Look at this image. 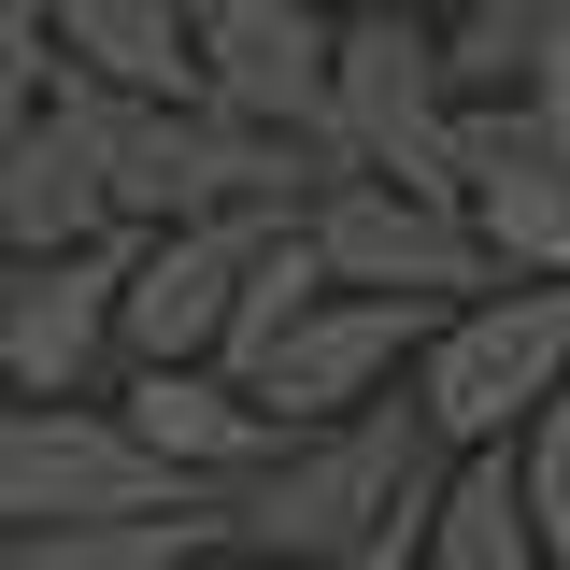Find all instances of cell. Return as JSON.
<instances>
[{
    "label": "cell",
    "mask_w": 570,
    "mask_h": 570,
    "mask_svg": "<svg viewBox=\"0 0 570 570\" xmlns=\"http://www.w3.org/2000/svg\"><path fill=\"white\" fill-rule=\"evenodd\" d=\"M129 243L142 228H100V243L0 272V385L14 400H100L129 371Z\"/></svg>",
    "instance_id": "5"
},
{
    "label": "cell",
    "mask_w": 570,
    "mask_h": 570,
    "mask_svg": "<svg viewBox=\"0 0 570 570\" xmlns=\"http://www.w3.org/2000/svg\"><path fill=\"white\" fill-rule=\"evenodd\" d=\"M257 228L272 214H171V228H142L129 243V356H214L228 343Z\"/></svg>",
    "instance_id": "11"
},
{
    "label": "cell",
    "mask_w": 570,
    "mask_h": 570,
    "mask_svg": "<svg viewBox=\"0 0 570 570\" xmlns=\"http://www.w3.org/2000/svg\"><path fill=\"white\" fill-rule=\"evenodd\" d=\"M0 400H14V385H0Z\"/></svg>",
    "instance_id": "18"
},
{
    "label": "cell",
    "mask_w": 570,
    "mask_h": 570,
    "mask_svg": "<svg viewBox=\"0 0 570 570\" xmlns=\"http://www.w3.org/2000/svg\"><path fill=\"white\" fill-rule=\"evenodd\" d=\"M328 129L356 171H414V186H471V86L442 14H343V86Z\"/></svg>",
    "instance_id": "3"
},
{
    "label": "cell",
    "mask_w": 570,
    "mask_h": 570,
    "mask_svg": "<svg viewBox=\"0 0 570 570\" xmlns=\"http://www.w3.org/2000/svg\"><path fill=\"white\" fill-rule=\"evenodd\" d=\"M314 243L343 285H400V299H471L513 257L485 243L471 186H414V171H328L314 186Z\"/></svg>",
    "instance_id": "6"
},
{
    "label": "cell",
    "mask_w": 570,
    "mask_h": 570,
    "mask_svg": "<svg viewBox=\"0 0 570 570\" xmlns=\"http://www.w3.org/2000/svg\"><path fill=\"white\" fill-rule=\"evenodd\" d=\"M442 43H456V86H528L542 58H570V0H456Z\"/></svg>",
    "instance_id": "14"
},
{
    "label": "cell",
    "mask_w": 570,
    "mask_h": 570,
    "mask_svg": "<svg viewBox=\"0 0 570 570\" xmlns=\"http://www.w3.org/2000/svg\"><path fill=\"white\" fill-rule=\"evenodd\" d=\"M100 228H129L115 142H100V86L58 71V100L0 142V243H14V257H58V243H100Z\"/></svg>",
    "instance_id": "8"
},
{
    "label": "cell",
    "mask_w": 570,
    "mask_h": 570,
    "mask_svg": "<svg viewBox=\"0 0 570 570\" xmlns=\"http://www.w3.org/2000/svg\"><path fill=\"white\" fill-rule=\"evenodd\" d=\"M400 385L428 400L442 442H513L542 400H570V272H499L471 299H442Z\"/></svg>",
    "instance_id": "2"
},
{
    "label": "cell",
    "mask_w": 570,
    "mask_h": 570,
    "mask_svg": "<svg viewBox=\"0 0 570 570\" xmlns=\"http://www.w3.org/2000/svg\"><path fill=\"white\" fill-rule=\"evenodd\" d=\"M0 272H14V243H0Z\"/></svg>",
    "instance_id": "17"
},
{
    "label": "cell",
    "mask_w": 570,
    "mask_h": 570,
    "mask_svg": "<svg viewBox=\"0 0 570 570\" xmlns=\"http://www.w3.org/2000/svg\"><path fill=\"white\" fill-rule=\"evenodd\" d=\"M513 456H528V513H542V570H570V400L513 428Z\"/></svg>",
    "instance_id": "15"
},
{
    "label": "cell",
    "mask_w": 570,
    "mask_h": 570,
    "mask_svg": "<svg viewBox=\"0 0 570 570\" xmlns=\"http://www.w3.org/2000/svg\"><path fill=\"white\" fill-rule=\"evenodd\" d=\"M442 428H428L414 385H385V400H356L328 428H285L272 456L228 485L243 513V557H343V570H400L428 557V499H442Z\"/></svg>",
    "instance_id": "1"
},
{
    "label": "cell",
    "mask_w": 570,
    "mask_h": 570,
    "mask_svg": "<svg viewBox=\"0 0 570 570\" xmlns=\"http://www.w3.org/2000/svg\"><path fill=\"white\" fill-rule=\"evenodd\" d=\"M157 499H228V485H186L115 400H0V528L157 513Z\"/></svg>",
    "instance_id": "4"
},
{
    "label": "cell",
    "mask_w": 570,
    "mask_h": 570,
    "mask_svg": "<svg viewBox=\"0 0 570 570\" xmlns=\"http://www.w3.org/2000/svg\"><path fill=\"white\" fill-rule=\"evenodd\" d=\"M343 14H456V0H343Z\"/></svg>",
    "instance_id": "16"
},
{
    "label": "cell",
    "mask_w": 570,
    "mask_h": 570,
    "mask_svg": "<svg viewBox=\"0 0 570 570\" xmlns=\"http://www.w3.org/2000/svg\"><path fill=\"white\" fill-rule=\"evenodd\" d=\"M428 570H542V513H528V456H513V442H456V456H442Z\"/></svg>",
    "instance_id": "12"
},
{
    "label": "cell",
    "mask_w": 570,
    "mask_h": 570,
    "mask_svg": "<svg viewBox=\"0 0 570 570\" xmlns=\"http://www.w3.org/2000/svg\"><path fill=\"white\" fill-rule=\"evenodd\" d=\"M200 86L228 115H285V129H328V86H343V0H200ZM343 142V129H328Z\"/></svg>",
    "instance_id": "9"
},
{
    "label": "cell",
    "mask_w": 570,
    "mask_h": 570,
    "mask_svg": "<svg viewBox=\"0 0 570 570\" xmlns=\"http://www.w3.org/2000/svg\"><path fill=\"white\" fill-rule=\"evenodd\" d=\"M43 29L100 86H200V0H43Z\"/></svg>",
    "instance_id": "13"
},
{
    "label": "cell",
    "mask_w": 570,
    "mask_h": 570,
    "mask_svg": "<svg viewBox=\"0 0 570 570\" xmlns=\"http://www.w3.org/2000/svg\"><path fill=\"white\" fill-rule=\"evenodd\" d=\"M115 414H129L186 485H243V471L285 442V414L228 371V356H129V371H115Z\"/></svg>",
    "instance_id": "10"
},
{
    "label": "cell",
    "mask_w": 570,
    "mask_h": 570,
    "mask_svg": "<svg viewBox=\"0 0 570 570\" xmlns=\"http://www.w3.org/2000/svg\"><path fill=\"white\" fill-rule=\"evenodd\" d=\"M428 314L442 299H400V285H328L299 328H285L243 385L272 400L285 428H328V414H356V400H385L400 371H414V343H428Z\"/></svg>",
    "instance_id": "7"
}]
</instances>
